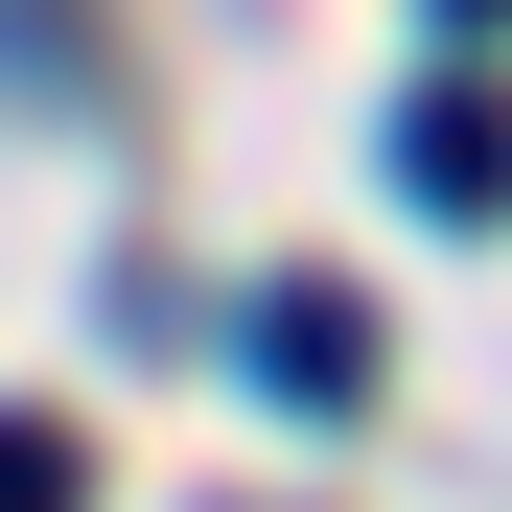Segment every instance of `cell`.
<instances>
[{
	"label": "cell",
	"instance_id": "cell-1",
	"mask_svg": "<svg viewBox=\"0 0 512 512\" xmlns=\"http://www.w3.org/2000/svg\"><path fill=\"white\" fill-rule=\"evenodd\" d=\"M256 373H280V419H373L396 350H373V303H350V280H280V303H256Z\"/></svg>",
	"mask_w": 512,
	"mask_h": 512
},
{
	"label": "cell",
	"instance_id": "cell-2",
	"mask_svg": "<svg viewBox=\"0 0 512 512\" xmlns=\"http://www.w3.org/2000/svg\"><path fill=\"white\" fill-rule=\"evenodd\" d=\"M396 187H419V210H512V94H466V70L396 94Z\"/></svg>",
	"mask_w": 512,
	"mask_h": 512
},
{
	"label": "cell",
	"instance_id": "cell-3",
	"mask_svg": "<svg viewBox=\"0 0 512 512\" xmlns=\"http://www.w3.org/2000/svg\"><path fill=\"white\" fill-rule=\"evenodd\" d=\"M94 466H70V419H0V512H70Z\"/></svg>",
	"mask_w": 512,
	"mask_h": 512
},
{
	"label": "cell",
	"instance_id": "cell-4",
	"mask_svg": "<svg viewBox=\"0 0 512 512\" xmlns=\"http://www.w3.org/2000/svg\"><path fill=\"white\" fill-rule=\"evenodd\" d=\"M443 24H512V0H443Z\"/></svg>",
	"mask_w": 512,
	"mask_h": 512
}]
</instances>
